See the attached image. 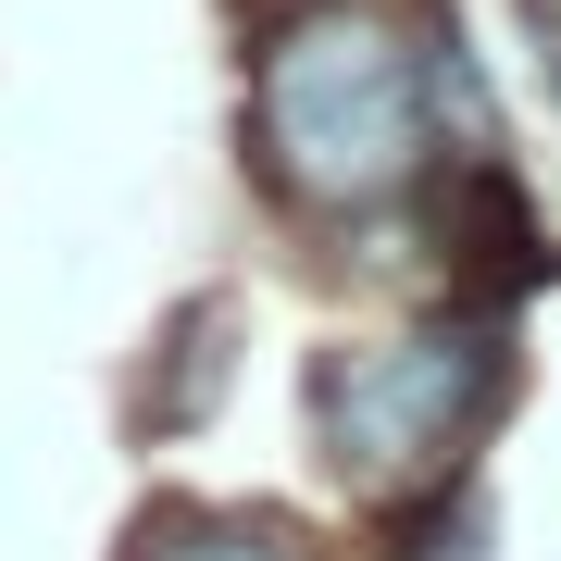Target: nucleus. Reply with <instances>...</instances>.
Wrapping results in <instances>:
<instances>
[{"label":"nucleus","mask_w":561,"mask_h":561,"mask_svg":"<svg viewBox=\"0 0 561 561\" xmlns=\"http://www.w3.org/2000/svg\"><path fill=\"white\" fill-rule=\"evenodd\" d=\"M125 561H312V537H300V524H275V512H201V500H162V512H138Z\"/></svg>","instance_id":"7ed1b4c3"},{"label":"nucleus","mask_w":561,"mask_h":561,"mask_svg":"<svg viewBox=\"0 0 561 561\" xmlns=\"http://www.w3.org/2000/svg\"><path fill=\"white\" fill-rule=\"evenodd\" d=\"M512 400V312H437L400 337H350L312 362V437L362 500H437L474 474L486 412Z\"/></svg>","instance_id":"f03ea898"},{"label":"nucleus","mask_w":561,"mask_h":561,"mask_svg":"<svg viewBox=\"0 0 561 561\" xmlns=\"http://www.w3.org/2000/svg\"><path fill=\"white\" fill-rule=\"evenodd\" d=\"M250 175L300 225H375L437 175V76L400 0H300L262 25Z\"/></svg>","instance_id":"f257e3e1"},{"label":"nucleus","mask_w":561,"mask_h":561,"mask_svg":"<svg viewBox=\"0 0 561 561\" xmlns=\"http://www.w3.org/2000/svg\"><path fill=\"white\" fill-rule=\"evenodd\" d=\"M500 549V512H486V486L461 474V486H437V500H400V549L387 561H486Z\"/></svg>","instance_id":"20e7f679"}]
</instances>
